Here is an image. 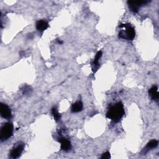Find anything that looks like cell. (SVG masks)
I'll list each match as a JSON object with an SVG mask.
<instances>
[{
	"instance_id": "1",
	"label": "cell",
	"mask_w": 159,
	"mask_h": 159,
	"mask_svg": "<svg viewBox=\"0 0 159 159\" xmlns=\"http://www.w3.org/2000/svg\"><path fill=\"white\" fill-rule=\"evenodd\" d=\"M125 114L124 105L122 102H118L111 106L106 113V117L114 122H119Z\"/></svg>"
},
{
	"instance_id": "2",
	"label": "cell",
	"mask_w": 159,
	"mask_h": 159,
	"mask_svg": "<svg viewBox=\"0 0 159 159\" xmlns=\"http://www.w3.org/2000/svg\"><path fill=\"white\" fill-rule=\"evenodd\" d=\"M121 30L119 32V37L126 39L128 40H132L135 35L134 28L129 24H123L119 25Z\"/></svg>"
},
{
	"instance_id": "3",
	"label": "cell",
	"mask_w": 159,
	"mask_h": 159,
	"mask_svg": "<svg viewBox=\"0 0 159 159\" xmlns=\"http://www.w3.org/2000/svg\"><path fill=\"white\" fill-rule=\"evenodd\" d=\"M13 132V124L11 122H6L1 127L0 132V139L4 141L11 137Z\"/></svg>"
},
{
	"instance_id": "4",
	"label": "cell",
	"mask_w": 159,
	"mask_h": 159,
	"mask_svg": "<svg viewBox=\"0 0 159 159\" xmlns=\"http://www.w3.org/2000/svg\"><path fill=\"white\" fill-rule=\"evenodd\" d=\"M148 2V1H128L127 4L129 9L133 12H137L139 11V8L147 4Z\"/></svg>"
},
{
	"instance_id": "5",
	"label": "cell",
	"mask_w": 159,
	"mask_h": 159,
	"mask_svg": "<svg viewBox=\"0 0 159 159\" xmlns=\"http://www.w3.org/2000/svg\"><path fill=\"white\" fill-rule=\"evenodd\" d=\"M24 148V144L19 143L16 147H14L10 152V157L13 159L17 158L20 157Z\"/></svg>"
},
{
	"instance_id": "6",
	"label": "cell",
	"mask_w": 159,
	"mask_h": 159,
	"mask_svg": "<svg viewBox=\"0 0 159 159\" xmlns=\"http://www.w3.org/2000/svg\"><path fill=\"white\" fill-rule=\"evenodd\" d=\"M0 113L2 117L4 119H9L11 117V110L7 105L4 103H1Z\"/></svg>"
},
{
	"instance_id": "7",
	"label": "cell",
	"mask_w": 159,
	"mask_h": 159,
	"mask_svg": "<svg viewBox=\"0 0 159 159\" xmlns=\"http://www.w3.org/2000/svg\"><path fill=\"white\" fill-rule=\"evenodd\" d=\"M58 141L61 143V148L62 150L67 152L71 149V142L67 139L62 137V138L59 139Z\"/></svg>"
},
{
	"instance_id": "8",
	"label": "cell",
	"mask_w": 159,
	"mask_h": 159,
	"mask_svg": "<svg viewBox=\"0 0 159 159\" xmlns=\"http://www.w3.org/2000/svg\"><path fill=\"white\" fill-rule=\"evenodd\" d=\"M148 94L152 100L158 101L159 99V93L158 92V87L157 86H153L149 89Z\"/></svg>"
},
{
	"instance_id": "9",
	"label": "cell",
	"mask_w": 159,
	"mask_h": 159,
	"mask_svg": "<svg viewBox=\"0 0 159 159\" xmlns=\"http://www.w3.org/2000/svg\"><path fill=\"white\" fill-rule=\"evenodd\" d=\"M102 57V52L101 51H99L97 52V53L95 55L94 59L93 60V62L92 63V69L93 72H95L98 67L99 66V60L101 58V57Z\"/></svg>"
},
{
	"instance_id": "10",
	"label": "cell",
	"mask_w": 159,
	"mask_h": 159,
	"mask_svg": "<svg viewBox=\"0 0 159 159\" xmlns=\"http://www.w3.org/2000/svg\"><path fill=\"white\" fill-rule=\"evenodd\" d=\"M48 27V24L45 20H39L36 22V28L39 31H44Z\"/></svg>"
},
{
	"instance_id": "11",
	"label": "cell",
	"mask_w": 159,
	"mask_h": 159,
	"mask_svg": "<svg viewBox=\"0 0 159 159\" xmlns=\"http://www.w3.org/2000/svg\"><path fill=\"white\" fill-rule=\"evenodd\" d=\"M83 107V103L80 101H78L72 104L71 107V111L73 112H78L82 111Z\"/></svg>"
},
{
	"instance_id": "12",
	"label": "cell",
	"mask_w": 159,
	"mask_h": 159,
	"mask_svg": "<svg viewBox=\"0 0 159 159\" xmlns=\"http://www.w3.org/2000/svg\"><path fill=\"white\" fill-rule=\"evenodd\" d=\"M52 115L54 117V119L56 120V121H58L60 119V117H61V116L60 114V113L58 112L57 109L56 107H53L52 109Z\"/></svg>"
},
{
	"instance_id": "13",
	"label": "cell",
	"mask_w": 159,
	"mask_h": 159,
	"mask_svg": "<svg viewBox=\"0 0 159 159\" xmlns=\"http://www.w3.org/2000/svg\"><path fill=\"white\" fill-rule=\"evenodd\" d=\"M158 141L157 140H150L149 142L147 143V145H146V147L147 148H155L157 147L158 145Z\"/></svg>"
},
{
	"instance_id": "14",
	"label": "cell",
	"mask_w": 159,
	"mask_h": 159,
	"mask_svg": "<svg viewBox=\"0 0 159 159\" xmlns=\"http://www.w3.org/2000/svg\"><path fill=\"white\" fill-rule=\"evenodd\" d=\"M110 158H111V155L109 152H106L104 153L101 157V159H109Z\"/></svg>"
}]
</instances>
